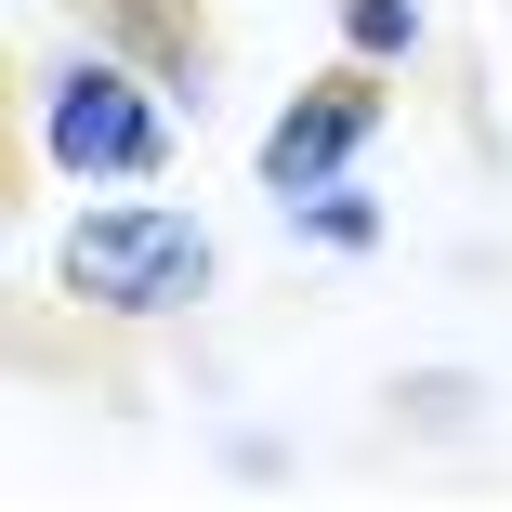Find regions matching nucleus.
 I'll use <instances>...</instances> for the list:
<instances>
[{
    "label": "nucleus",
    "instance_id": "nucleus-1",
    "mask_svg": "<svg viewBox=\"0 0 512 512\" xmlns=\"http://www.w3.org/2000/svg\"><path fill=\"white\" fill-rule=\"evenodd\" d=\"M53 289L79 316H106V329H171V316H197V302L224 289V237H211V211H184L171 184H106V197L66 211Z\"/></svg>",
    "mask_w": 512,
    "mask_h": 512
},
{
    "label": "nucleus",
    "instance_id": "nucleus-2",
    "mask_svg": "<svg viewBox=\"0 0 512 512\" xmlns=\"http://www.w3.org/2000/svg\"><path fill=\"white\" fill-rule=\"evenodd\" d=\"M184 132H197V106H171V92H158L132 53H106L92 27L27 79V158H40L53 184H79V197L171 184V171H184Z\"/></svg>",
    "mask_w": 512,
    "mask_h": 512
},
{
    "label": "nucleus",
    "instance_id": "nucleus-3",
    "mask_svg": "<svg viewBox=\"0 0 512 512\" xmlns=\"http://www.w3.org/2000/svg\"><path fill=\"white\" fill-rule=\"evenodd\" d=\"M381 132H394V66H368V53H329L316 79H289V106L263 119V145H250V184L289 211V197H316V184H355Z\"/></svg>",
    "mask_w": 512,
    "mask_h": 512
},
{
    "label": "nucleus",
    "instance_id": "nucleus-4",
    "mask_svg": "<svg viewBox=\"0 0 512 512\" xmlns=\"http://www.w3.org/2000/svg\"><path fill=\"white\" fill-rule=\"evenodd\" d=\"M79 27L106 40V53H132L171 106H197L211 119L224 106V40H211V0H79Z\"/></svg>",
    "mask_w": 512,
    "mask_h": 512
},
{
    "label": "nucleus",
    "instance_id": "nucleus-5",
    "mask_svg": "<svg viewBox=\"0 0 512 512\" xmlns=\"http://www.w3.org/2000/svg\"><path fill=\"white\" fill-rule=\"evenodd\" d=\"M302 250H329V263H368L381 237H394V211H381V197H368V171L355 184H316V197H289V211H276Z\"/></svg>",
    "mask_w": 512,
    "mask_h": 512
},
{
    "label": "nucleus",
    "instance_id": "nucleus-6",
    "mask_svg": "<svg viewBox=\"0 0 512 512\" xmlns=\"http://www.w3.org/2000/svg\"><path fill=\"white\" fill-rule=\"evenodd\" d=\"M329 40L407 79V66H421V53H434V0H329Z\"/></svg>",
    "mask_w": 512,
    "mask_h": 512
},
{
    "label": "nucleus",
    "instance_id": "nucleus-7",
    "mask_svg": "<svg viewBox=\"0 0 512 512\" xmlns=\"http://www.w3.org/2000/svg\"><path fill=\"white\" fill-rule=\"evenodd\" d=\"M381 421H407V434H473V421H486V381H473V368H407V381L381 394Z\"/></svg>",
    "mask_w": 512,
    "mask_h": 512
}]
</instances>
